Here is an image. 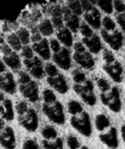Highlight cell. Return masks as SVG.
<instances>
[{
    "instance_id": "59",
    "label": "cell",
    "mask_w": 125,
    "mask_h": 149,
    "mask_svg": "<svg viewBox=\"0 0 125 149\" xmlns=\"http://www.w3.org/2000/svg\"><path fill=\"white\" fill-rule=\"evenodd\" d=\"M81 149H89V148H88L86 146H82V147H81Z\"/></svg>"
},
{
    "instance_id": "52",
    "label": "cell",
    "mask_w": 125,
    "mask_h": 149,
    "mask_svg": "<svg viewBox=\"0 0 125 149\" xmlns=\"http://www.w3.org/2000/svg\"><path fill=\"white\" fill-rule=\"evenodd\" d=\"M0 51H1V52L4 55V56H6V55H9V54H10L11 52H12V50H11V48L7 45V44H3L1 46H0Z\"/></svg>"
},
{
    "instance_id": "3",
    "label": "cell",
    "mask_w": 125,
    "mask_h": 149,
    "mask_svg": "<svg viewBox=\"0 0 125 149\" xmlns=\"http://www.w3.org/2000/svg\"><path fill=\"white\" fill-rule=\"evenodd\" d=\"M43 112L46 117L53 123L57 125H63L65 122V114L63 105L59 101H56L53 104H44Z\"/></svg>"
},
{
    "instance_id": "11",
    "label": "cell",
    "mask_w": 125,
    "mask_h": 149,
    "mask_svg": "<svg viewBox=\"0 0 125 149\" xmlns=\"http://www.w3.org/2000/svg\"><path fill=\"white\" fill-rule=\"evenodd\" d=\"M0 145L4 149H15L16 148V135L10 127H5L0 131Z\"/></svg>"
},
{
    "instance_id": "27",
    "label": "cell",
    "mask_w": 125,
    "mask_h": 149,
    "mask_svg": "<svg viewBox=\"0 0 125 149\" xmlns=\"http://www.w3.org/2000/svg\"><path fill=\"white\" fill-rule=\"evenodd\" d=\"M16 35L17 36V38H19L21 44L24 45H28V44L30 41V31L24 28V27H20L17 31Z\"/></svg>"
},
{
    "instance_id": "42",
    "label": "cell",
    "mask_w": 125,
    "mask_h": 149,
    "mask_svg": "<svg viewBox=\"0 0 125 149\" xmlns=\"http://www.w3.org/2000/svg\"><path fill=\"white\" fill-rule=\"evenodd\" d=\"M22 149H39V146L36 140L28 139V140L24 141Z\"/></svg>"
},
{
    "instance_id": "29",
    "label": "cell",
    "mask_w": 125,
    "mask_h": 149,
    "mask_svg": "<svg viewBox=\"0 0 125 149\" xmlns=\"http://www.w3.org/2000/svg\"><path fill=\"white\" fill-rule=\"evenodd\" d=\"M42 145L44 149H64V141L61 138H57L53 142L44 140L42 141Z\"/></svg>"
},
{
    "instance_id": "8",
    "label": "cell",
    "mask_w": 125,
    "mask_h": 149,
    "mask_svg": "<svg viewBox=\"0 0 125 149\" xmlns=\"http://www.w3.org/2000/svg\"><path fill=\"white\" fill-rule=\"evenodd\" d=\"M23 65L26 69L30 72V73L37 79H41L44 77V70L42 64V61L37 57H33L30 59H24Z\"/></svg>"
},
{
    "instance_id": "18",
    "label": "cell",
    "mask_w": 125,
    "mask_h": 149,
    "mask_svg": "<svg viewBox=\"0 0 125 149\" xmlns=\"http://www.w3.org/2000/svg\"><path fill=\"white\" fill-rule=\"evenodd\" d=\"M82 43L85 47H87L90 51V53L97 54L102 50V42L100 38L97 34H93L90 38H83Z\"/></svg>"
},
{
    "instance_id": "12",
    "label": "cell",
    "mask_w": 125,
    "mask_h": 149,
    "mask_svg": "<svg viewBox=\"0 0 125 149\" xmlns=\"http://www.w3.org/2000/svg\"><path fill=\"white\" fill-rule=\"evenodd\" d=\"M47 83L59 93L64 94L69 91V86L67 80L63 74L58 73L57 76L48 77Z\"/></svg>"
},
{
    "instance_id": "26",
    "label": "cell",
    "mask_w": 125,
    "mask_h": 149,
    "mask_svg": "<svg viewBox=\"0 0 125 149\" xmlns=\"http://www.w3.org/2000/svg\"><path fill=\"white\" fill-rule=\"evenodd\" d=\"M7 43L8 45L11 48V50L13 49L14 51L18 52L22 49V44L16 33H11L7 37Z\"/></svg>"
},
{
    "instance_id": "47",
    "label": "cell",
    "mask_w": 125,
    "mask_h": 149,
    "mask_svg": "<svg viewBox=\"0 0 125 149\" xmlns=\"http://www.w3.org/2000/svg\"><path fill=\"white\" fill-rule=\"evenodd\" d=\"M49 45H50V49H51L54 53H57L60 51L61 49V45H60V43L57 41V39L56 38H52L50 39V41L49 42Z\"/></svg>"
},
{
    "instance_id": "48",
    "label": "cell",
    "mask_w": 125,
    "mask_h": 149,
    "mask_svg": "<svg viewBox=\"0 0 125 149\" xmlns=\"http://www.w3.org/2000/svg\"><path fill=\"white\" fill-rule=\"evenodd\" d=\"M52 25H53V28H57V29H61L64 27V20H63V17H51V20H50Z\"/></svg>"
},
{
    "instance_id": "2",
    "label": "cell",
    "mask_w": 125,
    "mask_h": 149,
    "mask_svg": "<svg viewBox=\"0 0 125 149\" xmlns=\"http://www.w3.org/2000/svg\"><path fill=\"white\" fill-rule=\"evenodd\" d=\"M100 100L104 106L108 107L114 113H119L122 109L120 91L117 86L110 88L109 93H102L100 94Z\"/></svg>"
},
{
    "instance_id": "41",
    "label": "cell",
    "mask_w": 125,
    "mask_h": 149,
    "mask_svg": "<svg viewBox=\"0 0 125 149\" xmlns=\"http://www.w3.org/2000/svg\"><path fill=\"white\" fill-rule=\"evenodd\" d=\"M103 58L106 62V64H112L113 62L116 61V58H115L114 53L108 49L104 50V52L103 53Z\"/></svg>"
},
{
    "instance_id": "36",
    "label": "cell",
    "mask_w": 125,
    "mask_h": 149,
    "mask_svg": "<svg viewBox=\"0 0 125 149\" xmlns=\"http://www.w3.org/2000/svg\"><path fill=\"white\" fill-rule=\"evenodd\" d=\"M67 146L69 149H79L81 147V144L76 136L69 135L67 137Z\"/></svg>"
},
{
    "instance_id": "5",
    "label": "cell",
    "mask_w": 125,
    "mask_h": 149,
    "mask_svg": "<svg viewBox=\"0 0 125 149\" xmlns=\"http://www.w3.org/2000/svg\"><path fill=\"white\" fill-rule=\"evenodd\" d=\"M18 123L25 130L29 132H35L39 124L38 115L36 110L33 108H29L24 114L18 117Z\"/></svg>"
},
{
    "instance_id": "34",
    "label": "cell",
    "mask_w": 125,
    "mask_h": 149,
    "mask_svg": "<svg viewBox=\"0 0 125 149\" xmlns=\"http://www.w3.org/2000/svg\"><path fill=\"white\" fill-rule=\"evenodd\" d=\"M47 13L51 16V17H62V6L57 3L52 4L47 7Z\"/></svg>"
},
{
    "instance_id": "30",
    "label": "cell",
    "mask_w": 125,
    "mask_h": 149,
    "mask_svg": "<svg viewBox=\"0 0 125 149\" xmlns=\"http://www.w3.org/2000/svg\"><path fill=\"white\" fill-rule=\"evenodd\" d=\"M70 10L71 11V13L75 16H80L83 14V10H82V7H81V3L80 1L78 0H73V1H69L67 3V5H66Z\"/></svg>"
},
{
    "instance_id": "24",
    "label": "cell",
    "mask_w": 125,
    "mask_h": 149,
    "mask_svg": "<svg viewBox=\"0 0 125 149\" xmlns=\"http://www.w3.org/2000/svg\"><path fill=\"white\" fill-rule=\"evenodd\" d=\"M65 23L67 26L66 28H68L71 31V33L72 32L76 33L78 31L79 27H80V19L77 16H75L72 14L71 17L65 21Z\"/></svg>"
},
{
    "instance_id": "32",
    "label": "cell",
    "mask_w": 125,
    "mask_h": 149,
    "mask_svg": "<svg viewBox=\"0 0 125 149\" xmlns=\"http://www.w3.org/2000/svg\"><path fill=\"white\" fill-rule=\"evenodd\" d=\"M101 24H103L104 30L108 31V32L109 31H113L116 30V23H115V21L111 17H110L108 16H106V17H104L103 18V20L101 22Z\"/></svg>"
},
{
    "instance_id": "31",
    "label": "cell",
    "mask_w": 125,
    "mask_h": 149,
    "mask_svg": "<svg viewBox=\"0 0 125 149\" xmlns=\"http://www.w3.org/2000/svg\"><path fill=\"white\" fill-rule=\"evenodd\" d=\"M98 7L107 14H111L113 12V3L110 0H98L96 3Z\"/></svg>"
},
{
    "instance_id": "9",
    "label": "cell",
    "mask_w": 125,
    "mask_h": 149,
    "mask_svg": "<svg viewBox=\"0 0 125 149\" xmlns=\"http://www.w3.org/2000/svg\"><path fill=\"white\" fill-rule=\"evenodd\" d=\"M53 61L63 70H69L71 66V56L69 49L61 47L60 51L52 55Z\"/></svg>"
},
{
    "instance_id": "35",
    "label": "cell",
    "mask_w": 125,
    "mask_h": 149,
    "mask_svg": "<svg viewBox=\"0 0 125 149\" xmlns=\"http://www.w3.org/2000/svg\"><path fill=\"white\" fill-rule=\"evenodd\" d=\"M43 100L44 101V104H53L57 101L56 94L53 93V91L50 89H45L43 92Z\"/></svg>"
},
{
    "instance_id": "50",
    "label": "cell",
    "mask_w": 125,
    "mask_h": 149,
    "mask_svg": "<svg viewBox=\"0 0 125 149\" xmlns=\"http://www.w3.org/2000/svg\"><path fill=\"white\" fill-rule=\"evenodd\" d=\"M72 13L70 10V9L67 6H63L62 7V17H63V20L66 21L67 19H69L71 17Z\"/></svg>"
},
{
    "instance_id": "38",
    "label": "cell",
    "mask_w": 125,
    "mask_h": 149,
    "mask_svg": "<svg viewBox=\"0 0 125 149\" xmlns=\"http://www.w3.org/2000/svg\"><path fill=\"white\" fill-rule=\"evenodd\" d=\"M44 72L48 74L49 77H54L58 74V70L57 66L51 63H47L44 66Z\"/></svg>"
},
{
    "instance_id": "40",
    "label": "cell",
    "mask_w": 125,
    "mask_h": 149,
    "mask_svg": "<svg viewBox=\"0 0 125 149\" xmlns=\"http://www.w3.org/2000/svg\"><path fill=\"white\" fill-rule=\"evenodd\" d=\"M15 108H16V111L17 112V113H18L19 116L24 114L28 111V109H29L28 105H27V103L25 101H18L16 104Z\"/></svg>"
},
{
    "instance_id": "20",
    "label": "cell",
    "mask_w": 125,
    "mask_h": 149,
    "mask_svg": "<svg viewBox=\"0 0 125 149\" xmlns=\"http://www.w3.org/2000/svg\"><path fill=\"white\" fill-rule=\"evenodd\" d=\"M57 41L59 43L61 42L65 46V48L73 45V36L71 31L68 28L63 27L59 29L57 32Z\"/></svg>"
},
{
    "instance_id": "49",
    "label": "cell",
    "mask_w": 125,
    "mask_h": 149,
    "mask_svg": "<svg viewBox=\"0 0 125 149\" xmlns=\"http://www.w3.org/2000/svg\"><path fill=\"white\" fill-rule=\"evenodd\" d=\"M81 3V7H82V10L86 12V11H89L90 10L92 9V7L94 6L90 1H88V0H83V1H80Z\"/></svg>"
},
{
    "instance_id": "7",
    "label": "cell",
    "mask_w": 125,
    "mask_h": 149,
    "mask_svg": "<svg viewBox=\"0 0 125 149\" xmlns=\"http://www.w3.org/2000/svg\"><path fill=\"white\" fill-rule=\"evenodd\" d=\"M19 91L21 94L30 102L35 103L39 100V89L37 82L30 80L29 83L20 85Z\"/></svg>"
},
{
    "instance_id": "15",
    "label": "cell",
    "mask_w": 125,
    "mask_h": 149,
    "mask_svg": "<svg viewBox=\"0 0 125 149\" xmlns=\"http://www.w3.org/2000/svg\"><path fill=\"white\" fill-rule=\"evenodd\" d=\"M84 17L90 27L94 29H99L101 27V14L97 7L93 6L91 10L84 12Z\"/></svg>"
},
{
    "instance_id": "55",
    "label": "cell",
    "mask_w": 125,
    "mask_h": 149,
    "mask_svg": "<svg viewBox=\"0 0 125 149\" xmlns=\"http://www.w3.org/2000/svg\"><path fill=\"white\" fill-rule=\"evenodd\" d=\"M4 127H5V122L2 118H0V131H2Z\"/></svg>"
},
{
    "instance_id": "33",
    "label": "cell",
    "mask_w": 125,
    "mask_h": 149,
    "mask_svg": "<svg viewBox=\"0 0 125 149\" xmlns=\"http://www.w3.org/2000/svg\"><path fill=\"white\" fill-rule=\"evenodd\" d=\"M72 79L74 80V82L76 84H78V85H81L83 83H84L86 81V75L85 73L79 70V69H75L73 72H72Z\"/></svg>"
},
{
    "instance_id": "16",
    "label": "cell",
    "mask_w": 125,
    "mask_h": 149,
    "mask_svg": "<svg viewBox=\"0 0 125 149\" xmlns=\"http://www.w3.org/2000/svg\"><path fill=\"white\" fill-rule=\"evenodd\" d=\"M73 59L76 63H77L84 69H92L95 65V59L92 57L91 53L88 52H84L83 53L74 52Z\"/></svg>"
},
{
    "instance_id": "57",
    "label": "cell",
    "mask_w": 125,
    "mask_h": 149,
    "mask_svg": "<svg viewBox=\"0 0 125 149\" xmlns=\"http://www.w3.org/2000/svg\"><path fill=\"white\" fill-rule=\"evenodd\" d=\"M4 100H5V99H4V95H3V93L0 91V103L3 102Z\"/></svg>"
},
{
    "instance_id": "43",
    "label": "cell",
    "mask_w": 125,
    "mask_h": 149,
    "mask_svg": "<svg viewBox=\"0 0 125 149\" xmlns=\"http://www.w3.org/2000/svg\"><path fill=\"white\" fill-rule=\"evenodd\" d=\"M22 56L24 58V59H30L34 57L33 54V50L31 49L30 46L29 45H24L22 48V52H21Z\"/></svg>"
},
{
    "instance_id": "14",
    "label": "cell",
    "mask_w": 125,
    "mask_h": 149,
    "mask_svg": "<svg viewBox=\"0 0 125 149\" xmlns=\"http://www.w3.org/2000/svg\"><path fill=\"white\" fill-rule=\"evenodd\" d=\"M100 141L110 148L116 149L119 146V141L117 137V131L116 127H111L107 133L101 134L99 135Z\"/></svg>"
},
{
    "instance_id": "10",
    "label": "cell",
    "mask_w": 125,
    "mask_h": 149,
    "mask_svg": "<svg viewBox=\"0 0 125 149\" xmlns=\"http://www.w3.org/2000/svg\"><path fill=\"white\" fill-rule=\"evenodd\" d=\"M104 70L107 74L116 83H121L123 81L124 75V67L119 61H115L112 64H105L103 66Z\"/></svg>"
},
{
    "instance_id": "22",
    "label": "cell",
    "mask_w": 125,
    "mask_h": 149,
    "mask_svg": "<svg viewBox=\"0 0 125 149\" xmlns=\"http://www.w3.org/2000/svg\"><path fill=\"white\" fill-rule=\"evenodd\" d=\"M110 125V119L105 115V114H103V113H100V114H97L96 116V119H95V126H96V128L102 132L104 130H105L106 128H108Z\"/></svg>"
},
{
    "instance_id": "46",
    "label": "cell",
    "mask_w": 125,
    "mask_h": 149,
    "mask_svg": "<svg viewBox=\"0 0 125 149\" xmlns=\"http://www.w3.org/2000/svg\"><path fill=\"white\" fill-rule=\"evenodd\" d=\"M30 36H31L30 39H31L32 42H34V43H37V42H38V41H40V40L42 39V37H41L40 32L38 31L37 28H36V27H34V26L31 27V35H30Z\"/></svg>"
},
{
    "instance_id": "23",
    "label": "cell",
    "mask_w": 125,
    "mask_h": 149,
    "mask_svg": "<svg viewBox=\"0 0 125 149\" xmlns=\"http://www.w3.org/2000/svg\"><path fill=\"white\" fill-rule=\"evenodd\" d=\"M37 30L40 32V34H42L44 36H50L54 32L53 25H52L50 20L48 19V18L44 19L39 24V25L37 27Z\"/></svg>"
},
{
    "instance_id": "54",
    "label": "cell",
    "mask_w": 125,
    "mask_h": 149,
    "mask_svg": "<svg viewBox=\"0 0 125 149\" xmlns=\"http://www.w3.org/2000/svg\"><path fill=\"white\" fill-rule=\"evenodd\" d=\"M5 65H4V63L3 62V60H1L0 59V74H2V73H3L4 72H5Z\"/></svg>"
},
{
    "instance_id": "45",
    "label": "cell",
    "mask_w": 125,
    "mask_h": 149,
    "mask_svg": "<svg viewBox=\"0 0 125 149\" xmlns=\"http://www.w3.org/2000/svg\"><path fill=\"white\" fill-rule=\"evenodd\" d=\"M30 77L28 73H26L25 72H20L18 73V82L20 85H23L26 83H29L30 81Z\"/></svg>"
},
{
    "instance_id": "19",
    "label": "cell",
    "mask_w": 125,
    "mask_h": 149,
    "mask_svg": "<svg viewBox=\"0 0 125 149\" xmlns=\"http://www.w3.org/2000/svg\"><path fill=\"white\" fill-rule=\"evenodd\" d=\"M0 116L7 121H11L14 119L13 104L10 100L7 99L0 103Z\"/></svg>"
},
{
    "instance_id": "53",
    "label": "cell",
    "mask_w": 125,
    "mask_h": 149,
    "mask_svg": "<svg viewBox=\"0 0 125 149\" xmlns=\"http://www.w3.org/2000/svg\"><path fill=\"white\" fill-rule=\"evenodd\" d=\"M117 20L119 24V25L121 26V28L123 30L125 29V14L124 13H120L117 16Z\"/></svg>"
},
{
    "instance_id": "51",
    "label": "cell",
    "mask_w": 125,
    "mask_h": 149,
    "mask_svg": "<svg viewBox=\"0 0 125 149\" xmlns=\"http://www.w3.org/2000/svg\"><path fill=\"white\" fill-rule=\"evenodd\" d=\"M74 50L76 53H83L84 52H86V48L84 45V44L82 42H77L74 44Z\"/></svg>"
},
{
    "instance_id": "37",
    "label": "cell",
    "mask_w": 125,
    "mask_h": 149,
    "mask_svg": "<svg viewBox=\"0 0 125 149\" xmlns=\"http://www.w3.org/2000/svg\"><path fill=\"white\" fill-rule=\"evenodd\" d=\"M97 84L98 88L102 91V93H107L108 91L110 90V82L106 79H104V78L98 79L97 81Z\"/></svg>"
},
{
    "instance_id": "25",
    "label": "cell",
    "mask_w": 125,
    "mask_h": 149,
    "mask_svg": "<svg viewBox=\"0 0 125 149\" xmlns=\"http://www.w3.org/2000/svg\"><path fill=\"white\" fill-rule=\"evenodd\" d=\"M68 112L72 116H76L84 112V107L80 102L72 100L68 102Z\"/></svg>"
},
{
    "instance_id": "21",
    "label": "cell",
    "mask_w": 125,
    "mask_h": 149,
    "mask_svg": "<svg viewBox=\"0 0 125 149\" xmlns=\"http://www.w3.org/2000/svg\"><path fill=\"white\" fill-rule=\"evenodd\" d=\"M3 62L4 65L9 66L12 70H18L21 68V59L17 53L15 52H12L10 54L3 56Z\"/></svg>"
},
{
    "instance_id": "58",
    "label": "cell",
    "mask_w": 125,
    "mask_h": 149,
    "mask_svg": "<svg viewBox=\"0 0 125 149\" xmlns=\"http://www.w3.org/2000/svg\"><path fill=\"white\" fill-rule=\"evenodd\" d=\"M0 43L3 45V44H4V40H3V38H2V36H1V34H0Z\"/></svg>"
},
{
    "instance_id": "39",
    "label": "cell",
    "mask_w": 125,
    "mask_h": 149,
    "mask_svg": "<svg viewBox=\"0 0 125 149\" xmlns=\"http://www.w3.org/2000/svg\"><path fill=\"white\" fill-rule=\"evenodd\" d=\"M79 30H80L81 34L84 36V38H90V37H91L94 34L92 29L87 24H80Z\"/></svg>"
},
{
    "instance_id": "56",
    "label": "cell",
    "mask_w": 125,
    "mask_h": 149,
    "mask_svg": "<svg viewBox=\"0 0 125 149\" xmlns=\"http://www.w3.org/2000/svg\"><path fill=\"white\" fill-rule=\"evenodd\" d=\"M124 128L125 125L124 124H123V125H122V127H121V134H122V138H123V139H124Z\"/></svg>"
},
{
    "instance_id": "6",
    "label": "cell",
    "mask_w": 125,
    "mask_h": 149,
    "mask_svg": "<svg viewBox=\"0 0 125 149\" xmlns=\"http://www.w3.org/2000/svg\"><path fill=\"white\" fill-rule=\"evenodd\" d=\"M101 35L104 40L115 51H119L124 45V35L119 30H115L110 33L104 30L101 31Z\"/></svg>"
},
{
    "instance_id": "17",
    "label": "cell",
    "mask_w": 125,
    "mask_h": 149,
    "mask_svg": "<svg viewBox=\"0 0 125 149\" xmlns=\"http://www.w3.org/2000/svg\"><path fill=\"white\" fill-rule=\"evenodd\" d=\"M31 49L35 51L44 60H49L50 58V49L49 41L46 38H42L37 43H33Z\"/></svg>"
},
{
    "instance_id": "28",
    "label": "cell",
    "mask_w": 125,
    "mask_h": 149,
    "mask_svg": "<svg viewBox=\"0 0 125 149\" xmlns=\"http://www.w3.org/2000/svg\"><path fill=\"white\" fill-rule=\"evenodd\" d=\"M42 136L45 139V141L48 140H54L57 138V130L51 127V126H45L42 131H41Z\"/></svg>"
},
{
    "instance_id": "13",
    "label": "cell",
    "mask_w": 125,
    "mask_h": 149,
    "mask_svg": "<svg viewBox=\"0 0 125 149\" xmlns=\"http://www.w3.org/2000/svg\"><path fill=\"white\" fill-rule=\"evenodd\" d=\"M0 89L8 94H14L16 93L17 85L11 72H3L0 74Z\"/></svg>"
},
{
    "instance_id": "4",
    "label": "cell",
    "mask_w": 125,
    "mask_h": 149,
    "mask_svg": "<svg viewBox=\"0 0 125 149\" xmlns=\"http://www.w3.org/2000/svg\"><path fill=\"white\" fill-rule=\"evenodd\" d=\"M73 90L77 94H78L84 103L93 107L97 103V98L94 93V86L91 80L86 79L84 85L74 84Z\"/></svg>"
},
{
    "instance_id": "1",
    "label": "cell",
    "mask_w": 125,
    "mask_h": 149,
    "mask_svg": "<svg viewBox=\"0 0 125 149\" xmlns=\"http://www.w3.org/2000/svg\"><path fill=\"white\" fill-rule=\"evenodd\" d=\"M70 125L79 134L85 137H90L92 134V126L88 113L83 112L78 115L70 118Z\"/></svg>"
},
{
    "instance_id": "44",
    "label": "cell",
    "mask_w": 125,
    "mask_h": 149,
    "mask_svg": "<svg viewBox=\"0 0 125 149\" xmlns=\"http://www.w3.org/2000/svg\"><path fill=\"white\" fill-rule=\"evenodd\" d=\"M113 3V9H115L118 13H124L125 10V5L124 1L122 0H116L112 1Z\"/></svg>"
}]
</instances>
